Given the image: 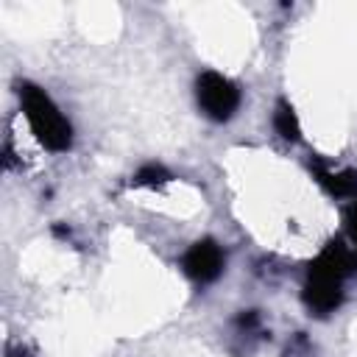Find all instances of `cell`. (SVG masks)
Instances as JSON below:
<instances>
[{
    "mask_svg": "<svg viewBox=\"0 0 357 357\" xmlns=\"http://www.w3.org/2000/svg\"><path fill=\"white\" fill-rule=\"evenodd\" d=\"M223 265H226V254H223L220 243L212 240V237H204V240L192 243V245L187 248V254L181 257L184 273H187L192 282H198V284L215 282V279L223 273Z\"/></svg>",
    "mask_w": 357,
    "mask_h": 357,
    "instance_id": "277c9868",
    "label": "cell"
},
{
    "mask_svg": "<svg viewBox=\"0 0 357 357\" xmlns=\"http://www.w3.org/2000/svg\"><path fill=\"white\" fill-rule=\"evenodd\" d=\"M273 128L282 139H290L296 142L298 139V117L293 112V106L287 100H279L276 103V112H273Z\"/></svg>",
    "mask_w": 357,
    "mask_h": 357,
    "instance_id": "8992f818",
    "label": "cell"
},
{
    "mask_svg": "<svg viewBox=\"0 0 357 357\" xmlns=\"http://www.w3.org/2000/svg\"><path fill=\"white\" fill-rule=\"evenodd\" d=\"M318 181L332 192V195H351L357 192V173L354 170H343V173H326L324 167H315Z\"/></svg>",
    "mask_w": 357,
    "mask_h": 357,
    "instance_id": "5b68a950",
    "label": "cell"
},
{
    "mask_svg": "<svg viewBox=\"0 0 357 357\" xmlns=\"http://www.w3.org/2000/svg\"><path fill=\"white\" fill-rule=\"evenodd\" d=\"M354 268L351 251L349 245H343L340 240L329 243L318 259L310 265L307 273V284H304V304L310 307V312L315 315H329L340 307L343 301V279L346 273Z\"/></svg>",
    "mask_w": 357,
    "mask_h": 357,
    "instance_id": "6da1fadb",
    "label": "cell"
},
{
    "mask_svg": "<svg viewBox=\"0 0 357 357\" xmlns=\"http://www.w3.org/2000/svg\"><path fill=\"white\" fill-rule=\"evenodd\" d=\"M17 95L22 103V114L33 131V137L53 153H64L73 145V126L61 114V109L50 100V95L33 81H20Z\"/></svg>",
    "mask_w": 357,
    "mask_h": 357,
    "instance_id": "7a4b0ae2",
    "label": "cell"
},
{
    "mask_svg": "<svg viewBox=\"0 0 357 357\" xmlns=\"http://www.w3.org/2000/svg\"><path fill=\"white\" fill-rule=\"evenodd\" d=\"M195 100L198 109L215 120V123H226L237 114L240 109V89L234 81H229L226 75L215 73V70H204L195 78Z\"/></svg>",
    "mask_w": 357,
    "mask_h": 357,
    "instance_id": "3957f363",
    "label": "cell"
},
{
    "mask_svg": "<svg viewBox=\"0 0 357 357\" xmlns=\"http://www.w3.org/2000/svg\"><path fill=\"white\" fill-rule=\"evenodd\" d=\"M165 181H170V173L156 162H148L134 173V184H142V187H159Z\"/></svg>",
    "mask_w": 357,
    "mask_h": 357,
    "instance_id": "52a82bcc",
    "label": "cell"
},
{
    "mask_svg": "<svg viewBox=\"0 0 357 357\" xmlns=\"http://www.w3.org/2000/svg\"><path fill=\"white\" fill-rule=\"evenodd\" d=\"M343 220H346V234H349V251H351V259H354V268H357V198L346 206V215H343Z\"/></svg>",
    "mask_w": 357,
    "mask_h": 357,
    "instance_id": "ba28073f",
    "label": "cell"
},
{
    "mask_svg": "<svg viewBox=\"0 0 357 357\" xmlns=\"http://www.w3.org/2000/svg\"><path fill=\"white\" fill-rule=\"evenodd\" d=\"M8 357H28V354H25V349H14V346H8Z\"/></svg>",
    "mask_w": 357,
    "mask_h": 357,
    "instance_id": "9c48e42d",
    "label": "cell"
}]
</instances>
